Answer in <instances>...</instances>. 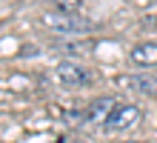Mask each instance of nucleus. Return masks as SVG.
Returning a JSON list of instances; mask_svg holds the SVG:
<instances>
[{
	"instance_id": "obj_1",
	"label": "nucleus",
	"mask_w": 157,
	"mask_h": 143,
	"mask_svg": "<svg viewBox=\"0 0 157 143\" xmlns=\"http://www.w3.org/2000/svg\"><path fill=\"white\" fill-rule=\"evenodd\" d=\"M43 23L49 26L52 32H57V34H75V37L94 29V20H89V17L80 14V12H54V14H46Z\"/></svg>"
},
{
	"instance_id": "obj_2",
	"label": "nucleus",
	"mask_w": 157,
	"mask_h": 143,
	"mask_svg": "<svg viewBox=\"0 0 157 143\" xmlns=\"http://www.w3.org/2000/svg\"><path fill=\"white\" fill-rule=\"evenodd\" d=\"M140 120V109L132 106V103H117L114 112L109 114L106 120V132H120V129H128Z\"/></svg>"
},
{
	"instance_id": "obj_3",
	"label": "nucleus",
	"mask_w": 157,
	"mask_h": 143,
	"mask_svg": "<svg viewBox=\"0 0 157 143\" xmlns=\"http://www.w3.org/2000/svg\"><path fill=\"white\" fill-rule=\"evenodd\" d=\"M57 80L69 89H80V86H89V72L75 60H63L57 66Z\"/></svg>"
},
{
	"instance_id": "obj_4",
	"label": "nucleus",
	"mask_w": 157,
	"mask_h": 143,
	"mask_svg": "<svg viewBox=\"0 0 157 143\" xmlns=\"http://www.w3.org/2000/svg\"><path fill=\"white\" fill-rule=\"evenodd\" d=\"M132 63L137 69H157V43L146 40L132 49Z\"/></svg>"
},
{
	"instance_id": "obj_5",
	"label": "nucleus",
	"mask_w": 157,
	"mask_h": 143,
	"mask_svg": "<svg viewBox=\"0 0 157 143\" xmlns=\"http://www.w3.org/2000/svg\"><path fill=\"white\" fill-rule=\"evenodd\" d=\"M120 100H114V97H100V100H94V103H89V120L91 123H100V126H106V120H109V114L114 112V106H117Z\"/></svg>"
},
{
	"instance_id": "obj_6",
	"label": "nucleus",
	"mask_w": 157,
	"mask_h": 143,
	"mask_svg": "<svg viewBox=\"0 0 157 143\" xmlns=\"http://www.w3.org/2000/svg\"><path fill=\"white\" fill-rule=\"evenodd\" d=\"M123 83L128 86V89L140 92V94H157V80H154V77H143V74H128V77H123Z\"/></svg>"
},
{
	"instance_id": "obj_7",
	"label": "nucleus",
	"mask_w": 157,
	"mask_h": 143,
	"mask_svg": "<svg viewBox=\"0 0 157 143\" xmlns=\"http://www.w3.org/2000/svg\"><path fill=\"white\" fill-rule=\"evenodd\" d=\"M57 12H80V0H54Z\"/></svg>"
},
{
	"instance_id": "obj_8",
	"label": "nucleus",
	"mask_w": 157,
	"mask_h": 143,
	"mask_svg": "<svg viewBox=\"0 0 157 143\" xmlns=\"http://www.w3.org/2000/svg\"><path fill=\"white\" fill-rule=\"evenodd\" d=\"M126 143H149V140H126Z\"/></svg>"
}]
</instances>
